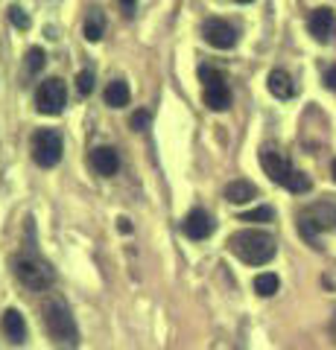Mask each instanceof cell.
Wrapping results in <instances>:
<instances>
[{
    "mask_svg": "<svg viewBox=\"0 0 336 350\" xmlns=\"http://www.w3.org/2000/svg\"><path fill=\"white\" fill-rule=\"evenodd\" d=\"M12 271L29 292H44L53 286V280H56V269H53L50 260L41 257V251H38L32 219H27V225H24V243H21L18 254L12 257Z\"/></svg>",
    "mask_w": 336,
    "mask_h": 350,
    "instance_id": "6da1fadb",
    "label": "cell"
},
{
    "mask_svg": "<svg viewBox=\"0 0 336 350\" xmlns=\"http://www.w3.org/2000/svg\"><path fill=\"white\" fill-rule=\"evenodd\" d=\"M41 319H44V330L47 338L59 350H77L79 347V327L73 319L70 306L59 295H50V298L41 301Z\"/></svg>",
    "mask_w": 336,
    "mask_h": 350,
    "instance_id": "7a4b0ae2",
    "label": "cell"
},
{
    "mask_svg": "<svg viewBox=\"0 0 336 350\" xmlns=\"http://www.w3.org/2000/svg\"><path fill=\"white\" fill-rule=\"evenodd\" d=\"M260 167H263V172L275 184L287 187L289 193H310V187H313V181L301 170L292 167L289 158L278 146H263L260 149Z\"/></svg>",
    "mask_w": 336,
    "mask_h": 350,
    "instance_id": "3957f363",
    "label": "cell"
},
{
    "mask_svg": "<svg viewBox=\"0 0 336 350\" xmlns=\"http://www.w3.org/2000/svg\"><path fill=\"white\" fill-rule=\"evenodd\" d=\"M229 251L234 257H240L248 266H266L269 260L275 257V237L266 231H255V228H246V231H237L229 239Z\"/></svg>",
    "mask_w": 336,
    "mask_h": 350,
    "instance_id": "277c9868",
    "label": "cell"
},
{
    "mask_svg": "<svg viewBox=\"0 0 336 350\" xmlns=\"http://www.w3.org/2000/svg\"><path fill=\"white\" fill-rule=\"evenodd\" d=\"M298 231L310 245H316V237L324 231H336V202L322 199L316 204L305 207L298 213Z\"/></svg>",
    "mask_w": 336,
    "mask_h": 350,
    "instance_id": "5b68a950",
    "label": "cell"
},
{
    "mask_svg": "<svg viewBox=\"0 0 336 350\" xmlns=\"http://www.w3.org/2000/svg\"><path fill=\"white\" fill-rule=\"evenodd\" d=\"M199 79H202V96H205V105L211 111H225L231 105V91H229V82L225 76L216 70V68H199Z\"/></svg>",
    "mask_w": 336,
    "mask_h": 350,
    "instance_id": "8992f818",
    "label": "cell"
},
{
    "mask_svg": "<svg viewBox=\"0 0 336 350\" xmlns=\"http://www.w3.org/2000/svg\"><path fill=\"white\" fill-rule=\"evenodd\" d=\"M32 161L38 163V167H56L62 161V137L59 131L53 129H38L36 135H32Z\"/></svg>",
    "mask_w": 336,
    "mask_h": 350,
    "instance_id": "52a82bcc",
    "label": "cell"
},
{
    "mask_svg": "<svg viewBox=\"0 0 336 350\" xmlns=\"http://www.w3.org/2000/svg\"><path fill=\"white\" fill-rule=\"evenodd\" d=\"M64 105H68V91H64V82L59 79V76H50V79H44L38 85L36 91V108L41 114L47 117H56L64 111Z\"/></svg>",
    "mask_w": 336,
    "mask_h": 350,
    "instance_id": "ba28073f",
    "label": "cell"
},
{
    "mask_svg": "<svg viewBox=\"0 0 336 350\" xmlns=\"http://www.w3.org/2000/svg\"><path fill=\"white\" fill-rule=\"evenodd\" d=\"M202 36L216 50H231L237 44V27L229 24V21H222V18H208L202 24Z\"/></svg>",
    "mask_w": 336,
    "mask_h": 350,
    "instance_id": "9c48e42d",
    "label": "cell"
},
{
    "mask_svg": "<svg viewBox=\"0 0 336 350\" xmlns=\"http://www.w3.org/2000/svg\"><path fill=\"white\" fill-rule=\"evenodd\" d=\"M307 29H310V36L316 38L319 44L333 41V36H336V15H333V9H328V6L313 9L310 18H307Z\"/></svg>",
    "mask_w": 336,
    "mask_h": 350,
    "instance_id": "30bf717a",
    "label": "cell"
},
{
    "mask_svg": "<svg viewBox=\"0 0 336 350\" xmlns=\"http://www.w3.org/2000/svg\"><path fill=\"white\" fill-rule=\"evenodd\" d=\"M181 231H184V237H190V239H208L216 231V222H214V216L208 211L196 207V211H190L188 216L181 219Z\"/></svg>",
    "mask_w": 336,
    "mask_h": 350,
    "instance_id": "8fae6325",
    "label": "cell"
},
{
    "mask_svg": "<svg viewBox=\"0 0 336 350\" xmlns=\"http://www.w3.org/2000/svg\"><path fill=\"white\" fill-rule=\"evenodd\" d=\"M88 163L96 175H103V178H112L120 170V155H117L114 146H96L91 155H88Z\"/></svg>",
    "mask_w": 336,
    "mask_h": 350,
    "instance_id": "7c38bea8",
    "label": "cell"
},
{
    "mask_svg": "<svg viewBox=\"0 0 336 350\" xmlns=\"http://www.w3.org/2000/svg\"><path fill=\"white\" fill-rule=\"evenodd\" d=\"M266 85H269V94H272L275 100H292V96H296V82H292V76L281 68H275L269 73Z\"/></svg>",
    "mask_w": 336,
    "mask_h": 350,
    "instance_id": "4fadbf2b",
    "label": "cell"
},
{
    "mask_svg": "<svg viewBox=\"0 0 336 350\" xmlns=\"http://www.w3.org/2000/svg\"><path fill=\"white\" fill-rule=\"evenodd\" d=\"M103 32H105V12H103V6H88V12H85V24H82V36L85 41H91L96 44L103 38Z\"/></svg>",
    "mask_w": 336,
    "mask_h": 350,
    "instance_id": "5bb4252c",
    "label": "cell"
},
{
    "mask_svg": "<svg viewBox=\"0 0 336 350\" xmlns=\"http://www.w3.org/2000/svg\"><path fill=\"white\" fill-rule=\"evenodd\" d=\"M0 327H3L6 338H9L12 345H24V342H27V321H24V315H21L18 310H6Z\"/></svg>",
    "mask_w": 336,
    "mask_h": 350,
    "instance_id": "9a60e30c",
    "label": "cell"
},
{
    "mask_svg": "<svg viewBox=\"0 0 336 350\" xmlns=\"http://www.w3.org/2000/svg\"><path fill=\"white\" fill-rule=\"evenodd\" d=\"M225 199H229L231 204H246V202L257 199V187L252 181H246V178L229 181V187H225Z\"/></svg>",
    "mask_w": 336,
    "mask_h": 350,
    "instance_id": "2e32d148",
    "label": "cell"
},
{
    "mask_svg": "<svg viewBox=\"0 0 336 350\" xmlns=\"http://www.w3.org/2000/svg\"><path fill=\"white\" fill-rule=\"evenodd\" d=\"M105 105L112 108H126L129 105V85L123 79H112L105 88Z\"/></svg>",
    "mask_w": 336,
    "mask_h": 350,
    "instance_id": "e0dca14e",
    "label": "cell"
},
{
    "mask_svg": "<svg viewBox=\"0 0 336 350\" xmlns=\"http://www.w3.org/2000/svg\"><path fill=\"white\" fill-rule=\"evenodd\" d=\"M44 64H47V53L41 50V47H29V50H27V59H24V73H27V79L38 76L41 70H44Z\"/></svg>",
    "mask_w": 336,
    "mask_h": 350,
    "instance_id": "ac0fdd59",
    "label": "cell"
},
{
    "mask_svg": "<svg viewBox=\"0 0 336 350\" xmlns=\"http://www.w3.org/2000/svg\"><path fill=\"white\" fill-rule=\"evenodd\" d=\"M278 286H281V280H278V275H272V271H263V275L255 278V292L260 298H272L278 292Z\"/></svg>",
    "mask_w": 336,
    "mask_h": 350,
    "instance_id": "d6986e66",
    "label": "cell"
},
{
    "mask_svg": "<svg viewBox=\"0 0 336 350\" xmlns=\"http://www.w3.org/2000/svg\"><path fill=\"white\" fill-rule=\"evenodd\" d=\"M275 219V211L272 207H255V211H248V213H243L240 216V222H272Z\"/></svg>",
    "mask_w": 336,
    "mask_h": 350,
    "instance_id": "ffe728a7",
    "label": "cell"
},
{
    "mask_svg": "<svg viewBox=\"0 0 336 350\" xmlns=\"http://www.w3.org/2000/svg\"><path fill=\"white\" fill-rule=\"evenodd\" d=\"M77 91H79L82 96H88V94L94 91V70H82V73L77 76Z\"/></svg>",
    "mask_w": 336,
    "mask_h": 350,
    "instance_id": "44dd1931",
    "label": "cell"
},
{
    "mask_svg": "<svg viewBox=\"0 0 336 350\" xmlns=\"http://www.w3.org/2000/svg\"><path fill=\"white\" fill-rule=\"evenodd\" d=\"M9 21H12V27H18V29H29V18L21 6H9Z\"/></svg>",
    "mask_w": 336,
    "mask_h": 350,
    "instance_id": "7402d4cb",
    "label": "cell"
},
{
    "mask_svg": "<svg viewBox=\"0 0 336 350\" xmlns=\"http://www.w3.org/2000/svg\"><path fill=\"white\" fill-rule=\"evenodd\" d=\"M149 120H153V117H149V111H135L132 120H129V126H132L135 131H146L149 129Z\"/></svg>",
    "mask_w": 336,
    "mask_h": 350,
    "instance_id": "603a6c76",
    "label": "cell"
},
{
    "mask_svg": "<svg viewBox=\"0 0 336 350\" xmlns=\"http://www.w3.org/2000/svg\"><path fill=\"white\" fill-rule=\"evenodd\" d=\"M324 88H328V91H336V64H333V68H328V70H324Z\"/></svg>",
    "mask_w": 336,
    "mask_h": 350,
    "instance_id": "cb8c5ba5",
    "label": "cell"
},
{
    "mask_svg": "<svg viewBox=\"0 0 336 350\" xmlns=\"http://www.w3.org/2000/svg\"><path fill=\"white\" fill-rule=\"evenodd\" d=\"M117 3H120V9H123V15H129V18H132V15H135V6H138V0H117Z\"/></svg>",
    "mask_w": 336,
    "mask_h": 350,
    "instance_id": "d4e9b609",
    "label": "cell"
},
{
    "mask_svg": "<svg viewBox=\"0 0 336 350\" xmlns=\"http://www.w3.org/2000/svg\"><path fill=\"white\" fill-rule=\"evenodd\" d=\"M331 336H333V342H336V312H333V319H331Z\"/></svg>",
    "mask_w": 336,
    "mask_h": 350,
    "instance_id": "484cf974",
    "label": "cell"
},
{
    "mask_svg": "<svg viewBox=\"0 0 336 350\" xmlns=\"http://www.w3.org/2000/svg\"><path fill=\"white\" fill-rule=\"evenodd\" d=\"M331 170H333V181H336V161H333V167H331Z\"/></svg>",
    "mask_w": 336,
    "mask_h": 350,
    "instance_id": "4316f807",
    "label": "cell"
},
{
    "mask_svg": "<svg viewBox=\"0 0 336 350\" xmlns=\"http://www.w3.org/2000/svg\"><path fill=\"white\" fill-rule=\"evenodd\" d=\"M237 3H252V0H237Z\"/></svg>",
    "mask_w": 336,
    "mask_h": 350,
    "instance_id": "83f0119b",
    "label": "cell"
}]
</instances>
